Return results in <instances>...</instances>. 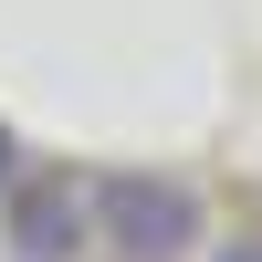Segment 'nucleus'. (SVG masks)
<instances>
[{
    "instance_id": "obj_1",
    "label": "nucleus",
    "mask_w": 262,
    "mask_h": 262,
    "mask_svg": "<svg viewBox=\"0 0 262 262\" xmlns=\"http://www.w3.org/2000/svg\"><path fill=\"white\" fill-rule=\"evenodd\" d=\"M210 242V200L179 168H105L95 179V252L116 262H189Z\"/></svg>"
},
{
    "instance_id": "obj_2",
    "label": "nucleus",
    "mask_w": 262,
    "mask_h": 262,
    "mask_svg": "<svg viewBox=\"0 0 262 262\" xmlns=\"http://www.w3.org/2000/svg\"><path fill=\"white\" fill-rule=\"evenodd\" d=\"M0 252L11 262H84L95 252V168H21L0 189Z\"/></svg>"
},
{
    "instance_id": "obj_3",
    "label": "nucleus",
    "mask_w": 262,
    "mask_h": 262,
    "mask_svg": "<svg viewBox=\"0 0 262 262\" xmlns=\"http://www.w3.org/2000/svg\"><path fill=\"white\" fill-rule=\"evenodd\" d=\"M210 262H262V231H231V242H210Z\"/></svg>"
},
{
    "instance_id": "obj_4",
    "label": "nucleus",
    "mask_w": 262,
    "mask_h": 262,
    "mask_svg": "<svg viewBox=\"0 0 262 262\" xmlns=\"http://www.w3.org/2000/svg\"><path fill=\"white\" fill-rule=\"evenodd\" d=\"M11 179H21V137L0 126V189H11Z\"/></svg>"
}]
</instances>
